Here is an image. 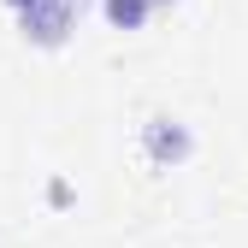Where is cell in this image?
I'll return each mask as SVG.
<instances>
[{"label": "cell", "instance_id": "6da1fadb", "mask_svg": "<svg viewBox=\"0 0 248 248\" xmlns=\"http://www.w3.org/2000/svg\"><path fill=\"white\" fill-rule=\"evenodd\" d=\"M77 18H83V0H30V6L18 12L24 36L36 42V47H59L77 30Z\"/></svg>", "mask_w": 248, "mask_h": 248}, {"label": "cell", "instance_id": "7a4b0ae2", "mask_svg": "<svg viewBox=\"0 0 248 248\" xmlns=\"http://www.w3.org/2000/svg\"><path fill=\"white\" fill-rule=\"evenodd\" d=\"M195 154V136L177 118H148V160L154 166H183Z\"/></svg>", "mask_w": 248, "mask_h": 248}, {"label": "cell", "instance_id": "3957f363", "mask_svg": "<svg viewBox=\"0 0 248 248\" xmlns=\"http://www.w3.org/2000/svg\"><path fill=\"white\" fill-rule=\"evenodd\" d=\"M101 12H107L112 30H142L154 6H148V0H101Z\"/></svg>", "mask_w": 248, "mask_h": 248}, {"label": "cell", "instance_id": "277c9868", "mask_svg": "<svg viewBox=\"0 0 248 248\" xmlns=\"http://www.w3.org/2000/svg\"><path fill=\"white\" fill-rule=\"evenodd\" d=\"M6 6H12V12H24V6H30V0H6Z\"/></svg>", "mask_w": 248, "mask_h": 248}, {"label": "cell", "instance_id": "5b68a950", "mask_svg": "<svg viewBox=\"0 0 248 248\" xmlns=\"http://www.w3.org/2000/svg\"><path fill=\"white\" fill-rule=\"evenodd\" d=\"M148 6H171V0H148Z\"/></svg>", "mask_w": 248, "mask_h": 248}]
</instances>
